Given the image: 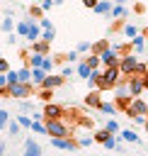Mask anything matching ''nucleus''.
Returning a JSON list of instances; mask_svg holds the SVG:
<instances>
[{
  "label": "nucleus",
  "instance_id": "a18cd8bd",
  "mask_svg": "<svg viewBox=\"0 0 148 156\" xmlns=\"http://www.w3.org/2000/svg\"><path fill=\"white\" fill-rule=\"evenodd\" d=\"M51 95H53V93H51V90H46V88H41V93H39V98H41V100H46V102L51 100Z\"/></svg>",
  "mask_w": 148,
  "mask_h": 156
},
{
  "label": "nucleus",
  "instance_id": "2f4dec72",
  "mask_svg": "<svg viewBox=\"0 0 148 156\" xmlns=\"http://www.w3.org/2000/svg\"><path fill=\"white\" fill-rule=\"evenodd\" d=\"M53 37H56V29H53V27L41 29V39H44V41H49V44H51V41H53Z\"/></svg>",
  "mask_w": 148,
  "mask_h": 156
},
{
  "label": "nucleus",
  "instance_id": "6e6d98bb",
  "mask_svg": "<svg viewBox=\"0 0 148 156\" xmlns=\"http://www.w3.org/2000/svg\"><path fill=\"white\" fill-rule=\"evenodd\" d=\"M53 2H56V5H61V2H66V0H53Z\"/></svg>",
  "mask_w": 148,
  "mask_h": 156
},
{
  "label": "nucleus",
  "instance_id": "a19ab883",
  "mask_svg": "<svg viewBox=\"0 0 148 156\" xmlns=\"http://www.w3.org/2000/svg\"><path fill=\"white\" fill-rule=\"evenodd\" d=\"M19 110H22V115H27V112H34V105L27 102V100H22V102H19Z\"/></svg>",
  "mask_w": 148,
  "mask_h": 156
},
{
  "label": "nucleus",
  "instance_id": "09e8293b",
  "mask_svg": "<svg viewBox=\"0 0 148 156\" xmlns=\"http://www.w3.org/2000/svg\"><path fill=\"white\" fill-rule=\"evenodd\" d=\"M39 27H41V29H49V27H53V24H51V20L44 17V20H39Z\"/></svg>",
  "mask_w": 148,
  "mask_h": 156
},
{
  "label": "nucleus",
  "instance_id": "a211bd4d",
  "mask_svg": "<svg viewBox=\"0 0 148 156\" xmlns=\"http://www.w3.org/2000/svg\"><path fill=\"white\" fill-rule=\"evenodd\" d=\"M78 76H80V78H85V80H90V78H92V68H90L82 58H80V63H78Z\"/></svg>",
  "mask_w": 148,
  "mask_h": 156
},
{
  "label": "nucleus",
  "instance_id": "bf43d9fd",
  "mask_svg": "<svg viewBox=\"0 0 148 156\" xmlns=\"http://www.w3.org/2000/svg\"><path fill=\"white\" fill-rule=\"evenodd\" d=\"M109 2H112V0H109Z\"/></svg>",
  "mask_w": 148,
  "mask_h": 156
},
{
  "label": "nucleus",
  "instance_id": "864d4df0",
  "mask_svg": "<svg viewBox=\"0 0 148 156\" xmlns=\"http://www.w3.org/2000/svg\"><path fill=\"white\" fill-rule=\"evenodd\" d=\"M143 85H146V90H148V73L143 76Z\"/></svg>",
  "mask_w": 148,
  "mask_h": 156
},
{
  "label": "nucleus",
  "instance_id": "7ed1b4c3",
  "mask_svg": "<svg viewBox=\"0 0 148 156\" xmlns=\"http://www.w3.org/2000/svg\"><path fill=\"white\" fill-rule=\"evenodd\" d=\"M46 134L49 136H68V124H63V119H46Z\"/></svg>",
  "mask_w": 148,
  "mask_h": 156
},
{
  "label": "nucleus",
  "instance_id": "c9c22d12",
  "mask_svg": "<svg viewBox=\"0 0 148 156\" xmlns=\"http://www.w3.org/2000/svg\"><path fill=\"white\" fill-rule=\"evenodd\" d=\"M109 136H112V134H109V132H107V129H99V132H97V134H95V141H99V144H104V141H107V139H109Z\"/></svg>",
  "mask_w": 148,
  "mask_h": 156
},
{
  "label": "nucleus",
  "instance_id": "9b49d317",
  "mask_svg": "<svg viewBox=\"0 0 148 156\" xmlns=\"http://www.w3.org/2000/svg\"><path fill=\"white\" fill-rule=\"evenodd\" d=\"M63 83H66V78H63V76H51V73H49V76L44 78L41 88H46V90H53V88H61Z\"/></svg>",
  "mask_w": 148,
  "mask_h": 156
},
{
  "label": "nucleus",
  "instance_id": "5701e85b",
  "mask_svg": "<svg viewBox=\"0 0 148 156\" xmlns=\"http://www.w3.org/2000/svg\"><path fill=\"white\" fill-rule=\"evenodd\" d=\"M82 61H85V63H87V66H90L92 71H97V66L102 63V61H99V56H95V54H87V56H85Z\"/></svg>",
  "mask_w": 148,
  "mask_h": 156
},
{
  "label": "nucleus",
  "instance_id": "cd10ccee",
  "mask_svg": "<svg viewBox=\"0 0 148 156\" xmlns=\"http://www.w3.org/2000/svg\"><path fill=\"white\" fill-rule=\"evenodd\" d=\"M29 17H34V22L36 20H44V10L39 5H29Z\"/></svg>",
  "mask_w": 148,
  "mask_h": 156
},
{
  "label": "nucleus",
  "instance_id": "6e6552de",
  "mask_svg": "<svg viewBox=\"0 0 148 156\" xmlns=\"http://www.w3.org/2000/svg\"><path fill=\"white\" fill-rule=\"evenodd\" d=\"M63 117H66V112H63L61 105H53V102L44 105V122L46 119H63Z\"/></svg>",
  "mask_w": 148,
  "mask_h": 156
},
{
  "label": "nucleus",
  "instance_id": "412c9836",
  "mask_svg": "<svg viewBox=\"0 0 148 156\" xmlns=\"http://www.w3.org/2000/svg\"><path fill=\"white\" fill-rule=\"evenodd\" d=\"M131 46L136 49V54H143V51H146V41H143V37H141V34L133 37V39H131Z\"/></svg>",
  "mask_w": 148,
  "mask_h": 156
},
{
  "label": "nucleus",
  "instance_id": "603ef678",
  "mask_svg": "<svg viewBox=\"0 0 148 156\" xmlns=\"http://www.w3.org/2000/svg\"><path fill=\"white\" fill-rule=\"evenodd\" d=\"M17 41H19V39H17V34H7V44H12V46H15Z\"/></svg>",
  "mask_w": 148,
  "mask_h": 156
},
{
  "label": "nucleus",
  "instance_id": "f704fd0d",
  "mask_svg": "<svg viewBox=\"0 0 148 156\" xmlns=\"http://www.w3.org/2000/svg\"><path fill=\"white\" fill-rule=\"evenodd\" d=\"M17 124H19V127H27V129H32V117H27V115H19V117H17Z\"/></svg>",
  "mask_w": 148,
  "mask_h": 156
},
{
  "label": "nucleus",
  "instance_id": "6ab92c4d",
  "mask_svg": "<svg viewBox=\"0 0 148 156\" xmlns=\"http://www.w3.org/2000/svg\"><path fill=\"white\" fill-rule=\"evenodd\" d=\"M107 49H109V41H107V39H99V41L92 44V54H95V56H99V54L107 51Z\"/></svg>",
  "mask_w": 148,
  "mask_h": 156
},
{
  "label": "nucleus",
  "instance_id": "4d7b16f0",
  "mask_svg": "<svg viewBox=\"0 0 148 156\" xmlns=\"http://www.w3.org/2000/svg\"><path fill=\"white\" fill-rule=\"evenodd\" d=\"M143 127H146V134H148V119H146V124H143Z\"/></svg>",
  "mask_w": 148,
  "mask_h": 156
},
{
  "label": "nucleus",
  "instance_id": "9d476101",
  "mask_svg": "<svg viewBox=\"0 0 148 156\" xmlns=\"http://www.w3.org/2000/svg\"><path fill=\"white\" fill-rule=\"evenodd\" d=\"M24 156H44V151H41V146H39V141L36 139H27L24 141Z\"/></svg>",
  "mask_w": 148,
  "mask_h": 156
},
{
  "label": "nucleus",
  "instance_id": "4468645a",
  "mask_svg": "<svg viewBox=\"0 0 148 156\" xmlns=\"http://www.w3.org/2000/svg\"><path fill=\"white\" fill-rule=\"evenodd\" d=\"M85 105H87V107H97V110H99V105H102L99 93H97V90H90V93L85 95Z\"/></svg>",
  "mask_w": 148,
  "mask_h": 156
},
{
  "label": "nucleus",
  "instance_id": "ea45409f",
  "mask_svg": "<svg viewBox=\"0 0 148 156\" xmlns=\"http://www.w3.org/2000/svg\"><path fill=\"white\" fill-rule=\"evenodd\" d=\"M0 95H7V73H0Z\"/></svg>",
  "mask_w": 148,
  "mask_h": 156
},
{
  "label": "nucleus",
  "instance_id": "dca6fc26",
  "mask_svg": "<svg viewBox=\"0 0 148 156\" xmlns=\"http://www.w3.org/2000/svg\"><path fill=\"white\" fill-rule=\"evenodd\" d=\"M29 27H32V22L29 20H17V37H22V39H27V34H29Z\"/></svg>",
  "mask_w": 148,
  "mask_h": 156
},
{
  "label": "nucleus",
  "instance_id": "7c9ffc66",
  "mask_svg": "<svg viewBox=\"0 0 148 156\" xmlns=\"http://www.w3.org/2000/svg\"><path fill=\"white\" fill-rule=\"evenodd\" d=\"M104 129H107L109 134H119V132H121V129H119V122H116V119H107Z\"/></svg>",
  "mask_w": 148,
  "mask_h": 156
},
{
  "label": "nucleus",
  "instance_id": "20e7f679",
  "mask_svg": "<svg viewBox=\"0 0 148 156\" xmlns=\"http://www.w3.org/2000/svg\"><path fill=\"white\" fill-rule=\"evenodd\" d=\"M34 90H32V83H15V85H7V95L10 98H17V100H24L29 98Z\"/></svg>",
  "mask_w": 148,
  "mask_h": 156
},
{
  "label": "nucleus",
  "instance_id": "c03bdc74",
  "mask_svg": "<svg viewBox=\"0 0 148 156\" xmlns=\"http://www.w3.org/2000/svg\"><path fill=\"white\" fill-rule=\"evenodd\" d=\"M53 5H56V2H53V0H41V5H39V7H41V10H44V12H49V10H51V7H53Z\"/></svg>",
  "mask_w": 148,
  "mask_h": 156
},
{
  "label": "nucleus",
  "instance_id": "473e14b6",
  "mask_svg": "<svg viewBox=\"0 0 148 156\" xmlns=\"http://www.w3.org/2000/svg\"><path fill=\"white\" fill-rule=\"evenodd\" d=\"M75 51H78V54H92V44H90V41H80V44L75 46Z\"/></svg>",
  "mask_w": 148,
  "mask_h": 156
},
{
  "label": "nucleus",
  "instance_id": "c756f323",
  "mask_svg": "<svg viewBox=\"0 0 148 156\" xmlns=\"http://www.w3.org/2000/svg\"><path fill=\"white\" fill-rule=\"evenodd\" d=\"M112 17H116V20H121V17H126V7L116 2V5L112 7Z\"/></svg>",
  "mask_w": 148,
  "mask_h": 156
},
{
  "label": "nucleus",
  "instance_id": "a878e982",
  "mask_svg": "<svg viewBox=\"0 0 148 156\" xmlns=\"http://www.w3.org/2000/svg\"><path fill=\"white\" fill-rule=\"evenodd\" d=\"M131 102H133V98H131V95H129V98H116V100H114L116 110H121V112H124V110H126V107H129Z\"/></svg>",
  "mask_w": 148,
  "mask_h": 156
},
{
  "label": "nucleus",
  "instance_id": "13d9d810",
  "mask_svg": "<svg viewBox=\"0 0 148 156\" xmlns=\"http://www.w3.org/2000/svg\"><path fill=\"white\" fill-rule=\"evenodd\" d=\"M32 2H34V5H36V2H41V0H32Z\"/></svg>",
  "mask_w": 148,
  "mask_h": 156
},
{
  "label": "nucleus",
  "instance_id": "b1692460",
  "mask_svg": "<svg viewBox=\"0 0 148 156\" xmlns=\"http://www.w3.org/2000/svg\"><path fill=\"white\" fill-rule=\"evenodd\" d=\"M17 73H19V83H32V68H29V66L19 68Z\"/></svg>",
  "mask_w": 148,
  "mask_h": 156
},
{
  "label": "nucleus",
  "instance_id": "5fc2aeb1",
  "mask_svg": "<svg viewBox=\"0 0 148 156\" xmlns=\"http://www.w3.org/2000/svg\"><path fill=\"white\" fill-rule=\"evenodd\" d=\"M0 156H5V144L0 141Z\"/></svg>",
  "mask_w": 148,
  "mask_h": 156
},
{
  "label": "nucleus",
  "instance_id": "49530a36",
  "mask_svg": "<svg viewBox=\"0 0 148 156\" xmlns=\"http://www.w3.org/2000/svg\"><path fill=\"white\" fill-rule=\"evenodd\" d=\"M10 71V61L7 58H0V73H7Z\"/></svg>",
  "mask_w": 148,
  "mask_h": 156
},
{
  "label": "nucleus",
  "instance_id": "f3484780",
  "mask_svg": "<svg viewBox=\"0 0 148 156\" xmlns=\"http://www.w3.org/2000/svg\"><path fill=\"white\" fill-rule=\"evenodd\" d=\"M112 7H114V5H112L109 0H99L97 7H95V12H97V15H112Z\"/></svg>",
  "mask_w": 148,
  "mask_h": 156
},
{
  "label": "nucleus",
  "instance_id": "c85d7f7f",
  "mask_svg": "<svg viewBox=\"0 0 148 156\" xmlns=\"http://www.w3.org/2000/svg\"><path fill=\"white\" fill-rule=\"evenodd\" d=\"M7 124H10V112H7L5 107H0V132L7 129Z\"/></svg>",
  "mask_w": 148,
  "mask_h": 156
},
{
  "label": "nucleus",
  "instance_id": "423d86ee",
  "mask_svg": "<svg viewBox=\"0 0 148 156\" xmlns=\"http://www.w3.org/2000/svg\"><path fill=\"white\" fill-rule=\"evenodd\" d=\"M51 146H56V149H63V151H75L80 144H78V139H70V136H51Z\"/></svg>",
  "mask_w": 148,
  "mask_h": 156
},
{
  "label": "nucleus",
  "instance_id": "4be33fe9",
  "mask_svg": "<svg viewBox=\"0 0 148 156\" xmlns=\"http://www.w3.org/2000/svg\"><path fill=\"white\" fill-rule=\"evenodd\" d=\"M17 27V22L12 20V17H7V20H2V24H0V29L5 32V34H12V29Z\"/></svg>",
  "mask_w": 148,
  "mask_h": 156
},
{
  "label": "nucleus",
  "instance_id": "bb28decb",
  "mask_svg": "<svg viewBox=\"0 0 148 156\" xmlns=\"http://www.w3.org/2000/svg\"><path fill=\"white\" fill-rule=\"evenodd\" d=\"M99 112H104V115H116L119 110H116V105H114V102H104V100H102V105H99Z\"/></svg>",
  "mask_w": 148,
  "mask_h": 156
},
{
  "label": "nucleus",
  "instance_id": "1a4fd4ad",
  "mask_svg": "<svg viewBox=\"0 0 148 156\" xmlns=\"http://www.w3.org/2000/svg\"><path fill=\"white\" fill-rule=\"evenodd\" d=\"M102 78L107 80V85H112V88H114L124 76H121V71H119V66H116V68H104V71H102Z\"/></svg>",
  "mask_w": 148,
  "mask_h": 156
},
{
  "label": "nucleus",
  "instance_id": "aec40b11",
  "mask_svg": "<svg viewBox=\"0 0 148 156\" xmlns=\"http://www.w3.org/2000/svg\"><path fill=\"white\" fill-rule=\"evenodd\" d=\"M44 58L46 56H41V54H29V68H41L44 66Z\"/></svg>",
  "mask_w": 148,
  "mask_h": 156
},
{
  "label": "nucleus",
  "instance_id": "37998d69",
  "mask_svg": "<svg viewBox=\"0 0 148 156\" xmlns=\"http://www.w3.org/2000/svg\"><path fill=\"white\" fill-rule=\"evenodd\" d=\"M78 144H80V146H90V144H95V136H80Z\"/></svg>",
  "mask_w": 148,
  "mask_h": 156
},
{
  "label": "nucleus",
  "instance_id": "f8f14e48",
  "mask_svg": "<svg viewBox=\"0 0 148 156\" xmlns=\"http://www.w3.org/2000/svg\"><path fill=\"white\" fill-rule=\"evenodd\" d=\"M49 49H51V44H49V41H44V39H39V41L29 44V54H41V56H49Z\"/></svg>",
  "mask_w": 148,
  "mask_h": 156
},
{
  "label": "nucleus",
  "instance_id": "39448f33",
  "mask_svg": "<svg viewBox=\"0 0 148 156\" xmlns=\"http://www.w3.org/2000/svg\"><path fill=\"white\" fill-rule=\"evenodd\" d=\"M119 58H121V54H119L114 46H109L107 51L99 54V61H102L104 68H116V66H119Z\"/></svg>",
  "mask_w": 148,
  "mask_h": 156
},
{
  "label": "nucleus",
  "instance_id": "f257e3e1",
  "mask_svg": "<svg viewBox=\"0 0 148 156\" xmlns=\"http://www.w3.org/2000/svg\"><path fill=\"white\" fill-rule=\"evenodd\" d=\"M136 66H138V56H136V54H124V56L119 58V71H121L124 78L133 76V73H136Z\"/></svg>",
  "mask_w": 148,
  "mask_h": 156
},
{
  "label": "nucleus",
  "instance_id": "f03ea898",
  "mask_svg": "<svg viewBox=\"0 0 148 156\" xmlns=\"http://www.w3.org/2000/svg\"><path fill=\"white\" fill-rule=\"evenodd\" d=\"M124 112H126V117H131V119H136V117H148V102H146L143 98H133V102H131Z\"/></svg>",
  "mask_w": 148,
  "mask_h": 156
},
{
  "label": "nucleus",
  "instance_id": "393cba45",
  "mask_svg": "<svg viewBox=\"0 0 148 156\" xmlns=\"http://www.w3.org/2000/svg\"><path fill=\"white\" fill-rule=\"evenodd\" d=\"M46 76H49V73H46L44 68H32V80H34V83H44Z\"/></svg>",
  "mask_w": 148,
  "mask_h": 156
},
{
  "label": "nucleus",
  "instance_id": "de8ad7c7",
  "mask_svg": "<svg viewBox=\"0 0 148 156\" xmlns=\"http://www.w3.org/2000/svg\"><path fill=\"white\" fill-rule=\"evenodd\" d=\"M61 76H63V78H70V76H73V68L66 63V66H63V71H61Z\"/></svg>",
  "mask_w": 148,
  "mask_h": 156
},
{
  "label": "nucleus",
  "instance_id": "e433bc0d",
  "mask_svg": "<svg viewBox=\"0 0 148 156\" xmlns=\"http://www.w3.org/2000/svg\"><path fill=\"white\" fill-rule=\"evenodd\" d=\"M15 83H19V73L17 71H7V85H15Z\"/></svg>",
  "mask_w": 148,
  "mask_h": 156
},
{
  "label": "nucleus",
  "instance_id": "8fccbe9b",
  "mask_svg": "<svg viewBox=\"0 0 148 156\" xmlns=\"http://www.w3.org/2000/svg\"><path fill=\"white\" fill-rule=\"evenodd\" d=\"M78 56H80L78 51H68V54H66V61H78Z\"/></svg>",
  "mask_w": 148,
  "mask_h": 156
},
{
  "label": "nucleus",
  "instance_id": "72a5a7b5",
  "mask_svg": "<svg viewBox=\"0 0 148 156\" xmlns=\"http://www.w3.org/2000/svg\"><path fill=\"white\" fill-rule=\"evenodd\" d=\"M124 37H129V39H133V37H138V29H136L133 24H124Z\"/></svg>",
  "mask_w": 148,
  "mask_h": 156
},
{
  "label": "nucleus",
  "instance_id": "79ce46f5",
  "mask_svg": "<svg viewBox=\"0 0 148 156\" xmlns=\"http://www.w3.org/2000/svg\"><path fill=\"white\" fill-rule=\"evenodd\" d=\"M7 132H10L12 136H15V134H19V124H17V119H15V122L10 119V124H7Z\"/></svg>",
  "mask_w": 148,
  "mask_h": 156
},
{
  "label": "nucleus",
  "instance_id": "ddd939ff",
  "mask_svg": "<svg viewBox=\"0 0 148 156\" xmlns=\"http://www.w3.org/2000/svg\"><path fill=\"white\" fill-rule=\"evenodd\" d=\"M116 139H119V141H129V144H141V136H138L133 129H126V127L119 132V136H116Z\"/></svg>",
  "mask_w": 148,
  "mask_h": 156
},
{
  "label": "nucleus",
  "instance_id": "4c0bfd02",
  "mask_svg": "<svg viewBox=\"0 0 148 156\" xmlns=\"http://www.w3.org/2000/svg\"><path fill=\"white\" fill-rule=\"evenodd\" d=\"M32 129L39 132V134H46V122H34V119H32Z\"/></svg>",
  "mask_w": 148,
  "mask_h": 156
},
{
  "label": "nucleus",
  "instance_id": "58836bf2",
  "mask_svg": "<svg viewBox=\"0 0 148 156\" xmlns=\"http://www.w3.org/2000/svg\"><path fill=\"white\" fill-rule=\"evenodd\" d=\"M102 146H104V149H116V146H119V139H116V136L112 134V136H109V139H107V141H104Z\"/></svg>",
  "mask_w": 148,
  "mask_h": 156
},
{
  "label": "nucleus",
  "instance_id": "3c124183",
  "mask_svg": "<svg viewBox=\"0 0 148 156\" xmlns=\"http://www.w3.org/2000/svg\"><path fill=\"white\" fill-rule=\"evenodd\" d=\"M97 2H99V0H82V5H85V7H90V10H95V7H97Z\"/></svg>",
  "mask_w": 148,
  "mask_h": 156
},
{
  "label": "nucleus",
  "instance_id": "0eeeda50",
  "mask_svg": "<svg viewBox=\"0 0 148 156\" xmlns=\"http://www.w3.org/2000/svg\"><path fill=\"white\" fill-rule=\"evenodd\" d=\"M143 90H146L143 78H141V76H129V95H131V98H141Z\"/></svg>",
  "mask_w": 148,
  "mask_h": 156
},
{
  "label": "nucleus",
  "instance_id": "2eb2a0df",
  "mask_svg": "<svg viewBox=\"0 0 148 156\" xmlns=\"http://www.w3.org/2000/svg\"><path fill=\"white\" fill-rule=\"evenodd\" d=\"M114 93H116V98H129V78H121L114 85Z\"/></svg>",
  "mask_w": 148,
  "mask_h": 156
}]
</instances>
